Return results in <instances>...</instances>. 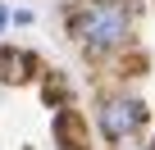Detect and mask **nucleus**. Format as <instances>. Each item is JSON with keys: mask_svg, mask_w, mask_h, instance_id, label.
<instances>
[{"mask_svg": "<svg viewBox=\"0 0 155 150\" xmlns=\"http://www.w3.org/2000/svg\"><path fill=\"white\" fill-rule=\"evenodd\" d=\"M132 14H137V0H91L78 18V37L87 41V50H105V46L123 41Z\"/></svg>", "mask_w": 155, "mask_h": 150, "instance_id": "nucleus-1", "label": "nucleus"}, {"mask_svg": "<svg viewBox=\"0 0 155 150\" xmlns=\"http://www.w3.org/2000/svg\"><path fill=\"white\" fill-rule=\"evenodd\" d=\"M141 123H146V105H141V100H110V105L101 109V132H105L110 141L132 136Z\"/></svg>", "mask_w": 155, "mask_h": 150, "instance_id": "nucleus-2", "label": "nucleus"}, {"mask_svg": "<svg viewBox=\"0 0 155 150\" xmlns=\"http://www.w3.org/2000/svg\"><path fill=\"white\" fill-rule=\"evenodd\" d=\"M18 64H23V59H18L14 50H5V55H0V78H14V73H18Z\"/></svg>", "mask_w": 155, "mask_h": 150, "instance_id": "nucleus-3", "label": "nucleus"}, {"mask_svg": "<svg viewBox=\"0 0 155 150\" xmlns=\"http://www.w3.org/2000/svg\"><path fill=\"white\" fill-rule=\"evenodd\" d=\"M0 23H5V5H0Z\"/></svg>", "mask_w": 155, "mask_h": 150, "instance_id": "nucleus-4", "label": "nucleus"}, {"mask_svg": "<svg viewBox=\"0 0 155 150\" xmlns=\"http://www.w3.org/2000/svg\"><path fill=\"white\" fill-rule=\"evenodd\" d=\"M146 150H155V145H146Z\"/></svg>", "mask_w": 155, "mask_h": 150, "instance_id": "nucleus-5", "label": "nucleus"}]
</instances>
